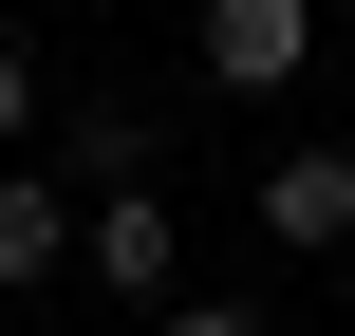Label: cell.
<instances>
[{
    "mask_svg": "<svg viewBox=\"0 0 355 336\" xmlns=\"http://www.w3.org/2000/svg\"><path fill=\"white\" fill-rule=\"evenodd\" d=\"M75 281L94 299H187V224H168V187H94V224H75Z\"/></svg>",
    "mask_w": 355,
    "mask_h": 336,
    "instance_id": "obj_1",
    "label": "cell"
},
{
    "mask_svg": "<svg viewBox=\"0 0 355 336\" xmlns=\"http://www.w3.org/2000/svg\"><path fill=\"white\" fill-rule=\"evenodd\" d=\"M187 37H206V94H300V56H318V0H206Z\"/></svg>",
    "mask_w": 355,
    "mask_h": 336,
    "instance_id": "obj_2",
    "label": "cell"
},
{
    "mask_svg": "<svg viewBox=\"0 0 355 336\" xmlns=\"http://www.w3.org/2000/svg\"><path fill=\"white\" fill-rule=\"evenodd\" d=\"M19 150H37V56L0 37V168H19Z\"/></svg>",
    "mask_w": 355,
    "mask_h": 336,
    "instance_id": "obj_5",
    "label": "cell"
},
{
    "mask_svg": "<svg viewBox=\"0 0 355 336\" xmlns=\"http://www.w3.org/2000/svg\"><path fill=\"white\" fill-rule=\"evenodd\" d=\"M150 336H262V299H168Z\"/></svg>",
    "mask_w": 355,
    "mask_h": 336,
    "instance_id": "obj_6",
    "label": "cell"
},
{
    "mask_svg": "<svg viewBox=\"0 0 355 336\" xmlns=\"http://www.w3.org/2000/svg\"><path fill=\"white\" fill-rule=\"evenodd\" d=\"M262 243L337 262V243H355V150H281V168H262Z\"/></svg>",
    "mask_w": 355,
    "mask_h": 336,
    "instance_id": "obj_3",
    "label": "cell"
},
{
    "mask_svg": "<svg viewBox=\"0 0 355 336\" xmlns=\"http://www.w3.org/2000/svg\"><path fill=\"white\" fill-rule=\"evenodd\" d=\"M75 224H94V206H56V168H0V281H19V299L75 281Z\"/></svg>",
    "mask_w": 355,
    "mask_h": 336,
    "instance_id": "obj_4",
    "label": "cell"
}]
</instances>
